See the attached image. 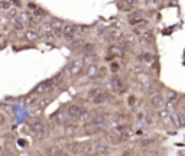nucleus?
<instances>
[{
  "instance_id": "f257e3e1",
  "label": "nucleus",
  "mask_w": 185,
  "mask_h": 156,
  "mask_svg": "<svg viewBox=\"0 0 185 156\" xmlns=\"http://www.w3.org/2000/svg\"><path fill=\"white\" fill-rule=\"evenodd\" d=\"M84 65H85V61L83 58H74V59L69 62V65H68L69 75H71V77L80 75V74L83 72V69H84Z\"/></svg>"
},
{
  "instance_id": "f03ea898",
  "label": "nucleus",
  "mask_w": 185,
  "mask_h": 156,
  "mask_svg": "<svg viewBox=\"0 0 185 156\" xmlns=\"http://www.w3.org/2000/svg\"><path fill=\"white\" fill-rule=\"evenodd\" d=\"M68 113H69V116H71L72 119H75V120H85V119L88 117L87 110L83 108V107H80V105H77V104L68 105Z\"/></svg>"
},
{
  "instance_id": "7ed1b4c3",
  "label": "nucleus",
  "mask_w": 185,
  "mask_h": 156,
  "mask_svg": "<svg viewBox=\"0 0 185 156\" xmlns=\"http://www.w3.org/2000/svg\"><path fill=\"white\" fill-rule=\"evenodd\" d=\"M109 87H110L114 93L121 94V93H124L126 84H124V80H123V78H120V77H117V75H114V77H111V80H110V83H109Z\"/></svg>"
},
{
  "instance_id": "20e7f679",
  "label": "nucleus",
  "mask_w": 185,
  "mask_h": 156,
  "mask_svg": "<svg viewBox=\"0 0 185 156\" xmlns=\"http://www.w3.org/2000/svg\"><path fill=\"white\" fill-rule=\"evenodd\" d=\"M61 35L68 39V41H74L78 35H77V26L75 25H64V28H62V32Z\"/></svg>"
},
{
  "instance_id": "39448f33",
  "label": "nucleus",
  "mask_w": 185,
  "mask_h": 156,
  "mask_svg": "<svg viewBox=\"0 0 185 156\" xmlns=\"http://www.w3.org/2000/svg\"><path fill=\"white\" fill-rule=\"evenodd\" d=\"M91 98H93V103L94 104H104V103H107L109 100H111V95H110L107 91L99 90Z\"/></svg>"
},
{
  "instance_id": "423d86ee",
  "label": "nucleus",
  "mask_w": 185,
  "mask_h": 156,
  "mask_svg": "<svg viewBox=\"0 0 185 156\" xmlns=\"http://www.w3.org/2000/svg\"><path fill=\"white\" fill-rule=\"evenodd\" d=\"M158 117H159V120L162 121L166 127L168 126H175L174 124V119H172V114L169 113L168 110H158Z\"/></svg>"
},
{
  "instance_id": "0eeeda50",
  "label": "nucleus",
  "mask_w": 185,
  "mask_h": 156,
  "mask_svg": "<svg viewBox=\"0 0 185 156\" xmlns=\"http://www.w3.org/2000/svg\"><path fill=\"white\" fill-rule=\"evenodd\" d=\"M107 120H109L107 116H104V114H97V116H94V117L91 119L90 126L97 127V129H103L104 126H107Z\"/></svg>"
},
{
  "instance_id": "6e6552de",
  "label": "nucleus",
  "mask_w": 185,
  "mask_h": 156,
  "mask_svg": "<svg viewBox=\"0 0 185 156\" xmlns=\"http://www.w3.org/2000/svg\"><path fill=\"white\" fill-rule=\"evenodd\" d=\"M71 116H69V113H68V108L67 110H62V111H58L56 114H55V121L58 123V124H61V126H65L67 123L71 121Z\"/></svg>"
},
{
  "instance_id": "1a4fd4ad",
  "label": "nucleus",
  "mask_w": 185,
  "mask_h": 156,
  "mask_svg": "<svg viewBox=\"0 0 185 156\" xmlns=\"http://www.w3.org/2000/svg\"><path fill=\"white\" fill-rule=\"evenodd\" d=\"M124 48L123 46H120V45H111L110 48H109V56H107V59H113V58H116V56H123L124 55Z\"/></svg>"
},
{
  "instance_id": "9d476101",
  "label": "nucleus",
  "mask_w": 185,
  "mask_h": 156,
  "mask_svg": "<svg viewBox=\"0 0 185 156\" xmlns=\"http://www.w3.org/2000/svg\"><path fill=\"white\" fill-rule=\"evenodd\" d=\"M152 107L155 108V110H162V108H165V105H166V101H165V98L161 95V94H156V95H153L152 97Z\"/></svg>"
},
{
  "instance_id": "9b49d317",
  "label": "nucleus",
  "mask_w": 185,
  "mask_h": 156,
  "mask_svg": "<svg viewBox=\"0 0 185 156\" xmlns=\"http://www.w3.org/2000/svg\"><path fill=\"white\" fill-rule=\"evenodd\" d=\"M143 20H146L143 15L140 13V12H133V13H130L129 16H127V22L132 25V26H136V25H139V23H142Z\"/></svg>"
},
{
  "instance_id": "f8f14e48",
  "label": "nucleus",
  "mask_w": 185,
  "mask_h": 156,
  "mask_svg": "<svg viewBox=\"0 0 185 156\" xmlns=\"http://www.w3.org/2000/svg\"><path fill=\"white\" fill-rule=\"evenodd\" d=\"M52 88H54V84H52L51 81H45V83H42V84H39V85L36 87L35 93L42 95V94H46V93L52 91Z\"/></svg>"
},
{
  "instance_id": "ddd939ff",
  "label": "nucleus",
  "mask_w": 185,
  "mask_h": 156,
  "mask_svg": "<svg viewBox=\"0 0 185 156\" xmlns=\"http://www.w3.org/2000/svg\"><path fill=\"white\" fill-rule=\"evenodd\" d=\"M111 152V147L104 145V143H96V149H94V155H109Z\"/></svg>"
},
{
  "instance_id": "4468645a",
  "label": "nucleus",
  "mask_w": 185,
  "mask_h": 156,
  "mask_svg": "<svg viewBox=\"0 0 185 156\" xmlns=\"http://www.w3.org/2000/svg\"><path fill=\"white\" fill-rule=\"evenodd\" d=\"M153 41V33H152V29H148L146 32H143L142 35H139V42L142 45H148Z\"/></svg>"
},
{
  "instance_id": "2eb2a0df",
  "label": "nucleus",
  "mask_w": 185,
  "mask_h": 156,
  "mask_svg": "<svg viewBox=\"0 0 185 156\" xmlns=\"http://www.w3.org/2000/svg\"><path fill=\"white\" fill-rule=\"evenodd\" d=\"M97 75H99V68H97L94 64H90V65L87 67V71H85V74H84V78L91 80V78H94V77H97Z\"/></svg>"
},
{
  "instance_id": "dca6fc26",
  "label": "nucleus",
  "mask_w": 185,
  "mask_h": 156,
  "mask_svg": "<svg viewBox=\"0 0 185 156\" xmlns=\"http://www.w3.org/2000/svg\"><path fill=\"white\" fill-rule=\"evenodd\" d=\"M49 23H51V26H52V29H54V32L56 35H59L62 32V28H64V22H62V20H59V19H52Z\"/></svg>"
},
{
  "instance_id": "f3484780",
  "label": "nucleus",
  "mask_w": 185,
  "mask_h": 156,
  "mask_svg": "<svg viewBox=\"0 0 185 156\" xmlns=\"http://www.w3.org/2000/svg\"><path fill=\"white\" fill-rule=\"evenodd\" d=\"M109 38L113 39V41H121V39H123V33H121V31L117 29V28H111V29L109 31Z\"/></svg>"
},
{
  "instance_id": "a211bd4d",
  "label": "nucleus",
  "mask_w": 185,
  "mask_h": 156,
  "mask_svg": "<svg viewBox=\"0 0 185 156\" xmlns=\"http://www.w3.org/2000/svg\"><path fill=\"white\" fill-rule=\"evenodd\" d=\"M15 19H16V20H20L22 23H29L31 19H32V16H31L28 12H19L17 16L15 17Z\"/></svg>"
},
{
  "instance_id": "6ab92c4d",
  "label": "nucleus",
  "mask_w": 185,
  "mask_h": 156,
  "mask_svg": "<svg viewBox=\"0 0 185 156\" xmlns=\"http://www.w3.org/2000/svg\"><path fill=\"white\" fill-rule=\"evenodd\" d=\"M172 119H174V124L175 126H185V119L182 114H179V113H175V114H172Z\"/></svg>"
},
{
  "instance_id": "aec40b11",
  "label": "nucleus",
  "mask_w": 185,
  "mask_h": 156,
  "mask_svg": "<svg viewBox=\"0 0 185 156\" xmlns=\"http://www.w3.org/2000/svg\"><path fill=\"white\" fill-rule=\"evenodd\" d=\"M139 59H140L143 64H151L152 61H153V55L149 53V52H145V53H140V55H139Z\"/></svg>"
},
{
  "instance_id": "412c9836",
  "label": "nucleus",
  "mask_w": 185,
  "mask_h": 156,
  "mask_svg": "<svg viewBox=\"0 0 185 156\" xmlns=\"http://www.w3.org/2000/svg\"><path fill=\"white\" fill-rule=\"evenodd\" d=\"M64 127H65V132H67V135H72V133L77 130V124H72V123H67Z\"/></svg>"
},
{
  "instance_id": "4be33fe9",
  "label": "nucleus",
  "mask_w": 185,
  "mask_h": 156,
  "mask_svg": "<svg viewBox=\"0 0 185 156\" xmlns=\"http://www.w3.org/2000/svg\"><path fill=\"white\" fill-rule=\"evenodd\" d=\"M38 36H39V35L36 33L35 31H28V32L25 33V38H26L28 41H35V39H38Z\"/></svg>"
},
{
  "instance_id": "5701e85b",
  "label": "nucleus",
  "mask_w": 185,
  "mask_h": 156,
  "mask_svg": "<svg viewBox=\"0 0 185 156\" xmlns=\"http://www.w3.org/2000/svg\"><path fill=\"white\" fill-rule=\"evenodd\" d=\"M93 49H94L93 43H84V46L81 48V51L84 52V53H90V52H93Z\"/></svg>"
},
{
  "instance_id": "b1692460",
  "label": "nucleus",
  "mask_w": 185,
  "mask_h": 156,
  "mask_svg": "<svg viewBox=\"0 0 185 156\" xmlns=\"http://www.w3.org/2000/svg\"><path fill=\"white\" fill-rule=\"evenodd\" d=\"M34 13H35V16H38V17H44L46 15V12H45L44 9H41V7H35Z\"/></svg>"
},
{
  "instance_id": "393cba45",
  "label": "nucleus",
  "mask_w": 185,
  "mask_h": 156,
  "mask_svg": "<svg viewBox=\"0 0 185 156\" xmlns=\"http://www.w3.org/2000/svg\"><path fill=\"white\" fill-rule=\"evenodd\" d=\"M155 143V140H152V139H145V140H140V146H143V147H148V146H151Z\"/></svg>"
},
{
  "instance_id": "a878e982",
  "label": "nucleus",
  "mask_w": 185,
  "mask_h": 156,
  "mask_svg": "<svg viewBox=\"0 0 185 156\" xmlns=\"http://www.w3.org/2000/svg\"><path fill=\"white\" fill-rule=\"evenodd\" d=\"M119 69H120V64H119V62H111V65H110V71L116 74Z\"/></svg>"
},
{
  "instance_id": "bb28decb",
  "label": "nucleus",
  "mask_w": 185,
  "mask_h": 156,
  "mask_svg": "<svg viewBox=\"0 0 185 156\" xmlns=\"http://www.w3.org/2000/svg\"><path fill=\"white\" fill-rule=\"evenodd\" d=\"M13 28H15L16 31H22V29H23V23H22L20 20H16V19H15V23H13Z\"/></svg>"
},
{
  "instance_id": "cd10ccee",
  "label": "nucleus",
  "mask_w": 185,
  "mask_h": 156,
  "mask_svg": "<svg viewBox=\"0 0 185 156\" xmlns=\"http://www.w3.org/2000/svg\"><path fill=\"white\" fill-rule=\"evenodd\" d=\"M68 149H69V153H78V145H69Z\"/></svg>"
},
{
  "instance_id": "c85d7f7f",
  "label": "nucleus",
  "mask_w": 185,
  "mask_h": 156,
  "mask_svg": "<svg viewBox=\"0 0 185 156\" xmlns=\"http://www.w3.org/2000/svg\"><path fill=\"white\" fill-rule=\"evenodd\" d=\"M0 9H3V10H6V9H10V3L9 1H0Z\"/></svg>"
},
{
  "instance_id": "c756f323",
  "label": "nucleus",
  "mask_w": 185,
  "mask_h": 156,
  "mask_svg": "<svg viewBox=\"0 0 185 156\" xmlns=\"http://www.w3.org/2000/svg\"><path fill=\"white\" fill-rule=\"evenodd\" d=\"M135 103H136V98L132 95V97H129V105H135Z\"/></svg>"
},
{
  "instance_id": "7c9ffc66",
  "label": "nucleus",
  "mask_w": 185,
  "mask_h": 156,
  "mask_svg": "<svg viewBox=\"0 0 185 156\" xmlns=\"http://www.w3.org/2000/svg\"><path fill=\"white\" fill-rule=\"evenodd\" d=\"M1 121H3V119H1V116H0V123H1Z\"/></svg>"
}]
</instances>
